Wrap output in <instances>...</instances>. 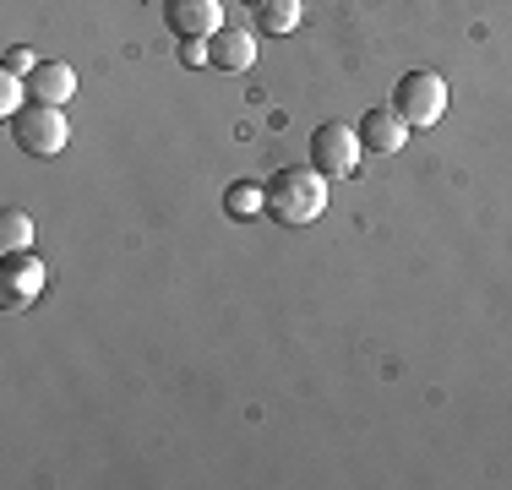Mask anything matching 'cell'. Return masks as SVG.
Returning <instances> with one entry per match:
<instances>
[{
  "label": "cell",
  "mask_w": 512,
  "mask_h": 490,
  "mask_svg": "<svg viewBox=\"0 0 512 490\" xmlns=\"http://www.w3.org/2000/svg\"><path fill=\"white\" fill-rule=\"evenodd\" d=\"M327 213V175H316L311 164H289L267 180V218L278 224H316Z\"/></svg>",
  "instance_id": "cell-1"
},
{
  "label": "cell",
  "mask_w": 512,
  "mask_h": 490,
  "mask_svg": "<svg viewBox=\"0 0 512 490\" xmlns=\"http://www.w3.org/2000/svg\"><path fill=\"white\" fill-rule=\"evenodd\" d=\"M11 137H17L22 153L55 158V153H66V142H71V120H66V109H60V104H39V98H28V109L11 115Z\"/></svg>",
  "instance_id": "cell-2"
},
{
  "label": "cell",
  "mask_w": 512,
  "mask_h": 490,
  "mask_svg": "<svg viewBox=\"0 0 512 490\" xmlns=\"http://www.w3.org/2000/svg\"><path fill=\"white\" fill-rule=\"evenodd\" d=\"M393 109L409 120V131H431L447 115V82L436 71H404L393 88Z\"/></svg>",
  "instance_id": "cell-3"
},
{
  "label": "cell",
  "mask_w": 512,
  "mask_h": 490,
  "mask_svg": "<svg viewBox=\"0 0 512 490\" xmlns=\"http://www.w3.org/2000/svg\"><path fill=\"white\" fill-rule=\"evenodd\" d=\"M360 131L355 126H344V120H327V126H316L311 131V169L316 175H327V180H344V175H355L360 169Z\"/></svg>",
  "instance_id": "cell-4"
},
{
  "label": "cell",
  "mask_w": 512,
  "mask_h": 490,
  "mask_svg": "<svg viewBox=\"0 0 512 490\" xmlns=\"http://www.w3.org/2000/svg\"><path fill=\"white\" fill-rule=\"evenodd\" d=\"M44 262L33 251H17V256H0V311H28L33 300L44 294Z\"/></svg>",
  "instance_id": "cell-5"
},
{
  "label": "cell",
  "mask_w": 512,
  "mask_h": 490,
  "mask_svg": "<svg viewBox=\"0 0 512 490\" xmlns=\"http://www.w3.org/2000/svg\"><path fill=\"white\" fill-rule=\"evenodd\" d=\"M164 28L186 39H213L224 28V0H164Z\"/></svg>",
  "instance_id": "cell-6"
},
{
  "label": "cell",
  "mask_w": 512,
  "mask_h": 490,
  "mask_svg": "<svg viewBox=\"0 0 512 490\" xmlns=\"http://www.w3.org/2000/svg\"><path fill=\"white\" fill-rule=\"evenodd\" d=\"M355 131H360V147H365V153H398V147L409 142V120L398 115V109H382V104L365 109Z\"/></svg>",
  "instance_id": "cell-7"
},
{
  "label": "cell",
  "mask_w": 512,
  "mask_h": 490,
  "mask_svg": "<svg viewBox=\"0 0 512 490\" xmlns=\"http://www.w3.org/2000/svg\"><path fill=\"white\" fill-rule=\"evenodd\" d=\"M28 98H39V104H60V109H66L71 98H77V71H71L66 60H39V66L28 71Z\"/></svg>",
  "instance_id": "cell-8"
},
{
  "label": "cell",
  "mask_w": 512,
  "mask_h": 490,
  "mask_svg": "<svg viewBox=\"0 0 512 490\" xmlns=\"http://www.w3.org/2000/svg\"><path fill=\"white\" fill-rule=\"evenodd\" d=\"M256 60V39L246 28H218L213 39H207V66L218 71H246Z\"/></svg>",
  "instance_id": "cell-9"
},
{
  "label": "cell",
  "mask_w": 512,
  "mask_h": 490,
  "mask_svg": "<svg viewBox=\"0 0 512 490\" xmlns=\"http://www.w3.org/2000/svg\"><path fill=\"white\" fill-rule=\"evenodd\" d=\"M251 6V17H256V28L262 33H295L300 28V0H246Z\"/></svg>",
  "instance_id": "cell-10"
},
{
  "label": "cell",
  "mask_w": 512,
  "mask_h": 490,
  "mask_svg": "<svg viewBox=\"0 0 512 490\" xmlns=\"http://www.w3.org/2000/svg\"><path fill=\"white\" fill-rule=\"evenodd\" d=\"M17 251H33V218L22 207H6L0 213V256H17Z\"/></svg>",
  "instance_id": "cell-11"
},
{
  "label": "cell",
  "mask_w": 512,
  "mask_h": 490,
  "mask_svg": "<svg viewBox=\"0 0 512 490\" xmlns=\"http://www.w3.org/2000/svg\"><path fill=\"white\" fill-rule=\"evenodd\" d=\"M224 213H229V218H256V213H267V186H256V180H235V186L224 191Z\"/></svg>",
  "instance_id": "cell-12"
},
{
  "label": "cell",
  "mask_w": 512,
  "mask_h": 490,
  "mask_svg": "<svg viewBox=\"0 0 512 490\" xmlns=\"http://www.w3.org/2000/svg\"><path fill=\"white\" fill-rule=\"evenodd\" d=\"M33 66H39V60H33V49H6V71H17V77H28Z\"/></svg>",
  "instance_id": "cell-13"
},
{
  "label": "cell",
  "mask_w": 512,
  "mask_h": 490,
  "mask_svg": "<svg viewBox=\"0 0 512 490\" xmlns=\"http://www.w3.org/2000/svg\"><path fill=\"white\" fill-rule=\"evenodd\" d=\"M180 60H186V66H207V39H186L180 44Z\"/></svg>",
  "instance_id": "cell-14"
}]
</instances>
